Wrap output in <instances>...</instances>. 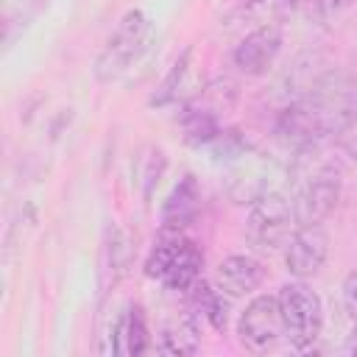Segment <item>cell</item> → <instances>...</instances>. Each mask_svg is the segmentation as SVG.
Segmentation results:
<instances>
[{
  "instance_id": "1",
  "label": "cell",
  "mask_w": 357,
  "mask_h": 357,
  "mask_svg": "<svg viewBox=\"0 0 357 357\" xmlns=\"http://www.w3.org/2000/svg\"><path fill=\"white\" fill-rule=\"evenodd\" d=\"M151 33H153V25H151V17L145 11L134 8V11L123 14L117 28L112 31L103 50L95 59V78L100 84H114L117 78H123V73L148 47Z\"/></svg>"
},
{
  "instance_id": "2",
  "label": "cell",
  "mask_w": 357,
  "mask_h": 357,
  "mask_svg": "<svg viewBox=\"0 0 357 357\" xmlns=\"http://www.w3.org/2000/svg\"><path fill=\"white\" fill-rule=\"evenodd\" d=\"M276 298H279V310L284 321V337L290 340V346L301 351L310 349L321 337V329H324L321 296L304 279H293L279 287Z\"/></svg>"
},
{
  "instance_id": "3",
  "label": "cell",
  "mask_w": 357,
  "mask_h": 357,
  "mask_svg": "<svg viewBox=\"0 0 357 357\" xmlns=\"http://www.w3.org/2000/svg\"><path fill=\"white\" fill-rule=\"evenodd\" d=\"M293 223H296L293 201H287L282 192H265L257 201H251L245 218V237L251 245L273 251L290 240Z\"/></svg>"
},
{
  "instance_id": "4",
  "label": "cell",
  "mask_w": 357,
  "mask_h": 357,
  "mask_svg": "<svg viewBox=\"0 0 357 357\" xmlns=\"http://www.w3.org/2000/svg\"><path fill=\"white\" fill-rule=\"evenodd\" d=\"M343 195V176L335 165H324L318 167L298 190L296 201H293V212H296V223L298 226H318L324 223L340 204Z\"/></svg>"
},
{
  "instance_id": "5",
  "label": "cell",
  "mask_w": 357,
  "mask_h": 357,
  "mask_svg": "<svg viewBox=\"0 0 357 357\" xmlns=\"http://www.w3.org/2000/svg\"><path fill=\"white\" fill-rule=\"evenodd\" d=\"M237 335L251 351H268L284 337V321L279 298L271 293L254 296L237 321Z\"/></svg>"
},
{
  "instance_id": "6",
  "label": "cell",
  "mask_w": 357,
  "mask_h": 357,
  "mask_svg": "<svg viewBox=\"0 0 357 357\" xmlns=\"http://www.w3.org/2000/svg\"><path fill=\"white\" fill-rule=\"evenodd\" d=\"M329 257V234L318 226H298L284 243V268L296 279L315 276Z\"/></svg>"
},
{
  "instance_id": "7",
  "label": "cell",
  "mask_w": 357,
  "mask_h": 357,
  "mask_svg": "<svg viewBox=\"0 0 357 357\" xmlns=\"http://www.w3.org/2000/svg\"><path fill=\"white\" fill-rule=\"evenodd\" d=\"M279 50H282L279 28L276 25H262V28H254L251 33H245L237 42V47L231 53V61L245 75H262L276 61Z\"/></svg>"
},
{
  "instance_id": "8",
  "label": "cell",
  "mask_w": 357,
  "mask_h": 357,
  "mask_svg": "<svg viewBox=\"0 0 357 357\" xmlns=\"http://www.w3.org/2000/svg\"><path fill=\"white\" fill-rule=\"evenodd\" d=\"M262 282H265V268L251 254H231L215 271V284L229 298H243V296L254 293Z\"/></svg>"
},
{
  "instance_id": "9",
  "label": "cell",
  "mask_w": 357,
  "mask_h": 357,
  "mask_svg": "<svg viewBox=\"0 0 357 357\" xmlns=\"http://www.w3.org/2000/svg\"><path fill=\"white\" fill-rule=\"evenodd\" d=\"M201 209V190L195 176H181V181L170 190V195L162 204V229L167 231H184Z\"/></svg>"
},
{
  "instance_id": "10",
  "label": "cell",
  "mask_w": 357,
  "mask_h": 357,
  "mask_svg": "<svg viewBox=\"0 0 357 357\" xmlns=\"http://www.w3.org/2000/svg\"><path fill=\"white\" fill-rule=\"evenodd\" d=\"M148 346H151V335H148L145 310H142L139 304H128L126 312L114 321L109 351H112V354H131V357H139V354L148 351Z\"/></svg>"
},
{
  "instance_id": "11",
  "label": "cell",
  "mask_w": 357,
  "mask_h": 357,
  "mask_svg": "<svg viewBox=\"0 0 357 357\" xmlns=\"http://www.w3.org/2000/svg\"><path fill=\"white\" fill-rule=\"evenodd\" d=\"M201 268H204V254L201 248L187 237L176 254V259L170 262L167 273L162 276V284L173 293H187L198 279H201Z\"/></svg>"
},
{
  "instance_id": "12",
  "label": "cell",
  "mask_w": 357,
  "mask_h": 357,
  "mask_svg": "<svg viewBox=\"0 0 357 357\" xmlns=\"http://www.w3.org/2000/svg\"><path fill=\"white\" fill-rule=\"evenodd\" d=\"M201 349V326H198V315L187 312L184 318L173 321L170 326H165L162 332V351L165 354H195Z\"/></svg>"
},
{
  "instance_id": "13",
  "label": "cell",
  "mask_w": 357,
  "mask_h": 357,
  "mask_svg": "<svg viewBox=\"0 0 357 357\" xmlns=\"http://www.w3.org/2000/svg\"><path fill=\"white\" fill-rule=\"evenodd\" d=\"M190 56H192V50L184 47L181 56L170 64L167 75L162 78V84L156 86V92H153L151 100H148L151 106H167V103H173V100L178 98V89H181V84H184V78H187V70H190Z\"/></svg>"
},
{
  "instance_id": "14",
  "label": "cell",
  "mask_w": 357,
  "mask_h": 357,
  "mask_svg": "<svg viewBox=\"0 0 357 357\" xmlns=\"http://www.w3.org/2000/svg\"><path fill=\"white\" fill-rule=\"evenodd\" d=\"M349 6H351V0H307L304 11H307L310 20H315V22H332V20L340 17Z\"/></svg>"
},
{
  "instance_id": "15",
  "label": "cell",
  "mask_w": 357,
  "mask_h": 357,
  "mask_svg": "<svg viewBox=\"0 0 357 357\" xmlns=\"http://www.w3.org/2000/svg\"><path fill=\"white\" fill-rule=\"evenodd\" d=\"M343 307L357 321V268L343 279Z\"/></svg>"
},
{
  "instance_id": "16",
  "label": "cell",
  "mask_w": 357,
  "mask_h": 357,
  "mask_svg": "<svg viewBox=\"0 0 357 357\" xmlns=\"http://www.w3.org/2000/svg\"><path fill=\"white\" fill-rule=\"evenodd\" d=\"M340 145H343V151H346V153H349V156L357 162V128H351V131H349V134L340 139Z\"/></svg>"
},
{
  "instance_id": "17",
  "label": "cell",
  "mask_w": 357,
  "mask_h": 357,
  "mask_svg": "<svg viewBox=\"0 0 357 357\" xmlns=\"http://www.w3.org/2000/svg\"><path fill=\"white\" fill-rule=\"evenodd\" d=\"M343 354L357 357V326L349 332V337H346V343H343Z\"/></svg>"
},
{
  "instance_id": "18",
  "label": "cell",
  "mask_w": 357,
  "mask_h": 357,
  "mask_svg": "<svg viewBox=\"0 0 357 357\" xmlns=\"http://www.w3.org/2000/svg\"><path fill=\"white\" fill-rule=\"evenodd\" d=\"M279 6H282V8L296 11V8H304V6H307V0H279Z\"/></svg>"
},
{
  "instance_id": "19",
  "label": "cell",
  "mask_w": 357,
  "mask_h": 357,
  "mask_svg": "<svg viewBox=\"0 0 357 357\" xmlns=\"http://www.w3.org/2000/svg\"><path fill=\"white\" fill-rule=\"evenodd\" d=\"M243 3H262V0H243Z\"/></svg>"
},
{
  "instance_id": "20",
  "label": "cell",
  "mask_w": 357,
  "mask_h": 357,
  "mask_svg": "<svg viewBox=\"0 0 357 357\" xmlns=\"http://www.w3.org/2000/svg\"><path fill=\"white\" fill-rule=\"evenodd\" d=\"M36 3H42V0H36Z\"/></svg>"
}]
</instances>
